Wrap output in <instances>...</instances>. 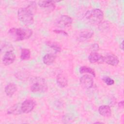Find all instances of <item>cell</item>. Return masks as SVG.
Segmentation results:
<instances>
[{"instance_id":"cell-1","label":"cell","mask_w":124,"mask_h":124,"mask_svg":"<svg viewBox=\"0 0 124 124\" xmlns=\"http://www.w3.org/2000/svg\"><path fill=\"white\" fill-rule=\"evenodd\" d=\"M36 3L32 2L25 7L19 8L17 11V16L19 20L25 25H32L34 21L33 11L36 9Z\"/></svg>"},{"instance_id":"cell-2","label":"cell","mask_w":124,"mask_h":124,"mask_svg":"<svg viewBox=\"0 0 124 124\" xmlns=\"http://www.w3.org/2000/svg\"><path fill=\"white\" fill-rule=\"evenodd\" d=\"M8 34L15 41H22L30 38L32 34V30L29 28H12Z\"/></svg>"},{"instance_id":"cell-3","label":"cell","mask_w":124,"mask_h":124,"mask_svg":"<svg viewBox=\"0 0 124 124\" xmlns=\"http://www.w3.org/2000/svg\"><path fill=\"white\" fill-rule=\"evenodd\" d=\"M46 80L40 77H34L30 80V90L32 93H45L47 90Z\"/></svg>"},{"instance_id":"cell-4","label":"cell","mask_w":124,"mask_h":124,"mask_svg":"<svg viewBox=\"0 0 124 124\" xmlns=\"http://www.w3.org/2000/svg\"><path fill=\"white\" fill-rule=\"evenodd\" d=\"M85 17L91 24L99 25L104 19V13L99 9H92L86 12Z\"/></svg>"},{"instance_id":"cell-5","label":"cell","mask_w":124,"mask_h":124,"mask_svg":"<svg viewBox=\"0 0 124 124\" xmlns=\"http://www.w3.org/2000/svg\"><path fill=\"white\" fill-rule=\"evenodd\" d=\"M73 22L72 17L68 15L61 16L56 22V25L60 28H64L71 26Z\"/></svg>"},{"instance_id":"cell-6","label":"cell","mask_w":124,"mask_h":124,"mask_svg":"<svg viewBox=\"0 0 124 124\" xmlns=\"http://www.w3.org/2000/svg\"><path fill=\"white\" fill-rule=\"evenodd\" d=\"M80 85L84 88L89 89L93 85V79L92 76L89 74H85L81 76L79 79Z\"/></svg>"},{"instance_id":"cell-7","label":"cell","mask_w":124,"mask_h":124,"mask_svg":"<svg viewBox=\"0 0 124 124\" xmlns=\"http://www.w3.org/2000/svg\"><path fill=\"white\" fill-rule=\"evenodd\" d=\"M36 105L35 102L32 99H27L21 104V108L23 113H28L31 112Z\"/></svg>"},{"instance_id":"cell-8","label":"cell","mask_w":124,"mask_h":124,"mask_svg":"<svg viewBox=\"0 0 124 124\" xmlns=\"http://www.w3.org/2000/svg\"><path fill=\"white\" fill-rule=\"evenodd\" d=\"M16 55L13 50H9L5 52L2 59V62L3 65L8 66L12 64L16 60Z\"/></svg>"},{"instance_id":"cell-9","label":"cell","mask_w":124,"mask_h":124,"mask_svg":"<svg viewBox=\"0 0 124 124\" xmlns=\"http://www.w3.org/2000/svg\"><path fill=\"white\" fill-rule=\"evenodd\" d=\"M55 2L52 0L39 1L38 2V5L41 8L43 9L46 12H51L55 8Z\"/></svg>"},{"instance_id":"cell-10","label":"cell","mask_w":124,"mask_h":124,"mask_svg":"<svg viewBox=\"0 0 124 124\" xmlns=\"http://www.w3.org/2000/svg\"><path fill=\"white\" fill-rule=\"evenodd\" d=\"M93 35V32L90 30H84L81 31L78 36L79 42H84L91 39Z\"/></svg>"},{"instance_id":"cell-11","label":"cell","mask_w":124,"mask_h":124,"mask_svg":"<svg viewBox=\"0 0 124 124\" xmlns=\"http://www.w3.org/2000/svg\"><path fill=\"white\" fill-rule=\"evenodd\" d=\"M104 62L109 65L116 66L119 63V60L115 54H108L104 56Z\"/></svg>"},{"instance_id":"cell-12","label":"cell","mask_w":124,"mask_h":124,"mask_svg":"<svg viewBox=\"0 0 124 124\" xmlns=\"http://www.w3.org/2000/svg\"><path fill=\"white\" fill-rule=\"evenodd\" d=\"M88 60L91 63H102L104 62V56L97 52H91L88 57Z\"/></svg>"},{"instance_id":"cell-13","label":"cell","mask_w":124,"mask_h":124,"mask_svg":"<svg viewBox=\"0 0 124 124\" xmlns=\"http://www.w3.org/2000/svg\"><path fill=\"white\" fill-rule=\"evenodd\" d=\"M21 104L17 103L13 105L10 108H9L7 110V113L8 114L12 115H19L22 113V111L21 108Z\"/></svg>"},{"instance_id":"cell-14","label":"cell","mask_w":124,"mask_h":124,"mask_svg":"<svg viewBox=\"0 0 124 124\" xmlns=\"http://www.w3.org/2000/svg\"><path fill=\"white\" fill-rule=\"evenodd\" d=\"M98 110L100 115L105 117H109L112 114L111 109L108 105L100 106Z\"/></svg>"},{"instance_id":"cell-15","label":"cell","mask_w":124,"mask_h":124,"mask_svg":"<svg viewBox=\"0 0 124 124\" xmlns=\"http://www.w3.org/2000/svg\"><path fill=\"white\" fill-rule=\"evenodd\" d=\"M17 87L16 85L13 83L8 84L4 88V92L7 96L12 97L17 91Z\"/></svg>"},{"instance_id":"cell-16","label":"cell","mask_w":124,"mask_h":124,"mask_svg":"<svg viewBox=\"0 0 124 124\" xmlns=\"http://www.w3.org/2000/svg\"><path fill=\"white\" fill-rule=\"evenodd\" d=\"M56 82L59 87L64 88L68 85V80L65 76L62 74H59L56 77Z\"/></svg>"},{"instance_id":"cell-17","label":"cell","mask_w":124,"mask_h":124,"mask_svg":"<svg viewBox=\"0 0 124 124\" xmlns=\"http://www.w3.org/2000/svg\"><path fill=\"white\" fill-rule=\"evenodd\" d=\"M56 55L53 53H47L43 58V63L47 65L52 64L55 61Z\"/></svg>"},{"instance_id":"cell-18","label":"cell","mask_w":124,"mask_h":124,"mask_svg":"<svg viewBox=\"0 0 124 124\" xmlns=\"http://www.w3.org/2000/svg\"><path fill=\"white\" fill-rule=\"evenodd\" d=\"M79 72L80 74L88 73L93 77H95L96 74L94 70L90 67L87 66H82L79 68Z\"/></svg>"},{"instance_id":"cell-19","label":"cell","mask_w":124,"mask_h":124,"mask_svg":"<svg viewBox=\"0 0 124 124\" xmlns=\"http://www.w3.org/2000/svg\"><path fill=\"white\" fill-rule=\"evenodd\" d=\"M46 45L49 47L52 48L55 50V52H60L61 51L62 48L61 46L59 43L56 42H53L51 41H47L46 42Z\"/></svg>"},{"instance_id":"cell-20","label":"cell","mask_w":124,"mask_h":124,"mask_svg":"<svg viewBox=\"0 0 124 124\" xmlns=\"http://www.w3.org/2000/svg\"><path fill=\"white\" fill-rule=\"evenodd\" d=\"M31 56V52L28 48H22L21 50L20 59L23 61L28 60Z\"/></svg>"},{"instance_id":"cell-21","label":"cell","mask_w":124,"mask_h":124,"mask_svg":"<svg viewBox=\"0 0 124 124\" xmlns=\"http://www.w3.org/2000/svg\"><path fill=\"white\" fill-rule=\"evenodd\" d=\"M103 81L108 86H111L114 84V80L109 77H106L103 78Z\"/></svg>"},{"instance_id":"cell-22","label":"cell","mask_w":124,"mask_h":124,"mask_svg":"<svg viewBox=\"0 0 124 124\" xmlns=\"http://www.w3.org/2000/svg\"><path fill=\"white\" fill-rule=\"evenodd\" d=\"M53 32L56 33V34H61L64 36H67L68 35V33L67 32H66L65 31L62 30H59V29H56V30H54L53 31Z\"/></svg>"},{"instance_id":"cell-23","label":"cell","mask_w":124,"mask_h":124,"mask_svg":"<svg viewBox=\"0 0 124 124\" xmlns=\"http://www.w3.org/2000/svg\"><path fill=\"white\" fill-rule=\"evenodd\" d=\"M92 52H97L99 49V46L97 43H94L91 46Z\"/></svg>"},{"instance_id":"cell-24","label":"cell","mask_w":124,"mask_h":124,"mask_svg":"<svg viewBox=\"0 0 124 124\" xmlns=\"http://www.w3.org/2000/svg\"><path fill=\"white\" fill-rule=\"evenodd\" d=\"M108 24L106 23V22H103V21L99 24V29L100 30H105L106 28H108Z\"/></svg>"},{"instance_id":"cell-25","label":"cell","mask_w":124,"mask_h":124,"mask_svg":"<svg viewBox=\"0 0 124 124\" xmlns=\"http://www.w3.org/2000/svg\"><path fill=\"white\" fill-rule=\"evenodd\" d=\"M118 106L120 108H124V101L122 100L118 103Z\"/></svg>"},{"instance_id":"cell-26","label":"cell","mask_w":124,"mask_h":124,"mask_svg":"<svg viewBox=\"0 0 124 124\" xmlns=\"http://www.w3.org/2000/svg\"><path fill=\"white\" fill-rule=\"evenodd\" d=\"M123 46H123V41H122V42H121V43L120 44V48H121L122 50H123V47H124Z\"/></svg>"},{"instance_id":"cell-27","label":"cell","mask_w":124,"mask_h":124,"mask_svg":"<svg viewBox=\"0 0 124 124\" xmlns=\"http://www.w3.org/2000/svg\"><path fill=\"white\" fill-rule=\"evenodd\" d=\"M98 123H100V124H101V123H102V122H96L94 123V124H98Z\"/></svg>"}]
</instances>
